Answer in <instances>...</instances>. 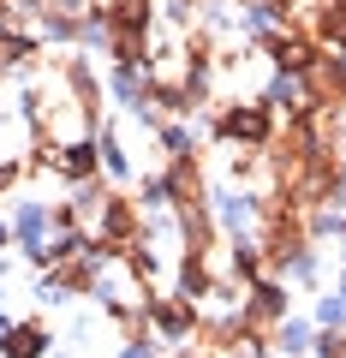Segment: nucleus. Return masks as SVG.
Here are the masks:
<instances>
[{
	"label": "nucleus",
	"mask_w": 346,
	"mask_h": 358,
	"mask_svg": "<svg viewBox=\"0 0 346 358\" xmlns=\"http://www.w3.org/2000/svg\"><path fill=\"white\" fill-rule=\"evenodd\" d=\"M227 131L233 138H263V114H227Z\"/></svg>",
	"instance_id": "7ed1b4c3"
},
{
	"label": "nucleus",
	"mask_w": 346,
	"mask_h": 358,
	"mask_svg": "<svg viewBox=\"0 0 346 358\" xmlns=\"http://www.w3.org/2000/svg\"><path fill=\"white\" fill-rule=\"evenodd\" d=\"M322 36L346 42V6H340V0H329V13H322Z\"/></svg>",
	"instance_id": "f03ea898"
},
{
	"label": "nucleus",
	"mask_w": 346,
	"mask_h": 358,
	"mask_svg": "<svg viewBox=\"0 0 346 358\" xmlns=\"http://www.w3.org/2000/svg\"><path fill=\"white\" fill-rule=\"evenodd\" d=\"M42 352V334L36 329H18L13 341H6V358H36Z\"/></svg>",
	"instance_id": "f257e3e1"
}]
</instances>
